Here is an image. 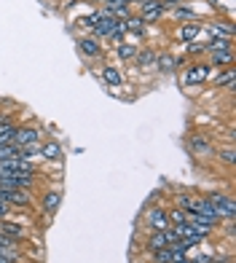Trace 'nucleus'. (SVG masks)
<instances>
[{"label":"nucleus","instance_id":"nucleus-1","mask_svg":"<svg viewBox=\"0 0 236 263\" xmlns=\"http://www.w3.org/2000/svg\"><path fill=\"white\" fill-rule=\"evenodd\" d=\"M43 142V129L35 124H16L14 137H11V145L16 148H27V145H41Z\"/></svg>","mask_w":236,"mask_h":263},{"label":"nucleus","instance_id":"nucleus-2","mask_svg":"<svg viewBox=\"0 0 236 263\" xmlns=\"http://www.w3.org/2000/svg\"><path fill=\"white\" fill-rule=\"evenodd\" d=\"M204 199L212 204V210L218 212L220 220H236V204H233V196L231 194H204Z\"/></svg>","mask_w":236,"mask_h":263},{"label":"nucleus","instance_id":"nucleus-3","mask_svg":"<svg viewBox=\"0 0 236 263\" xmlns=\"http://www.w3.org/2000/svg\"><path fill=\"white\" fill-rule=\"evenodd\" d=\"M209 73H212V67H209L207 62H193V65H188L185 73H183V86H185V89L202 86V83L209 81Z\"/></svg>","mask_w":236,"mask_h":263},{"label":"nucleus","instance_id":"nucleus-4","mask_svg":"<svg viewBox=\"0 0 236 263\" xmlns=\"http://www.w3.org/2000/svg\"><path fill=\"white\" fill-rule=\"evenodd\" d=\"M164 6H161V0H145V3H140V11H137V16L143 19V25H159V22L164 19Z\"/></svg>","mask_w":236,"mask_h":263},{"label":"nucleus","instance_id":"nucleus-5","mask_svg":"<svg viewBox=\"0 0 236 263\" xmlns=\"http://www.w3.org/2000/svg\"><path fill=\"white\" fill-rule=\"evenodd\" d=\"M143 223H145L148 231H167V229H169V215H167V210H164V207L156 204V207H150V210L145 212Z\"/></svg>","mask_w":236,"mask_h":263},{"label":"nucleus","instance_id":"nucleus-6","mask_svg":"<svg viewBox=\"0 0 236 263\" xmlns=\"http://www.w3.org/2000/svg\"><path fill=\"white\" fill-rule=\"evenodd\" d=\"M0 231H3L8 239H14L16 245H25V242H27V236H30L25 226L16 223V220H11V218H3V220H0Z\"/></svg>","mask_w":236,"mask_h":263},{"label":"nucleus","instance_id":"nucleus-7","mask_svg":"<svg viewBox=\"0 0 236 263\" xmlns=\"http://www.w3.org/2000/svg\"><path fill=\"white\" fill-rule=\"evenodd\" d=\"M202 35V22H183L180 27L174 30V38L183 41V43H196V38Z\"/></svg>","mask_w":236,"mask_h":263},{"label":"nucleus","instance_id":"nucleus-8","mask_svg":"<svg viewBox=\"0 0 236 263\" xmlns=\"http://www.w3.org/2000/svg\"><path fill=\"white\" fill-rule=\"evenodd\" d=\"M38 201H41V212H43V215H54V212L59 210V204H62V191H59V188L43 191Z\"/></svg>","mask_w":236,"mask_h":263},{"label":"nucleus","instance_id":"nucleus-9","mask_svg":"<svg viewBox=\"0 0 236 263\" xmlns=\"http://www.w3.org/2000/svg\"><path fill=\"white\" fill-rule=\"evenodd\" d=\"M78 51L89 57V59H100L102 57V46L100 41L94 38V35H84V38H78Z\"/></svg>","mask_w":236,"mask_h":263},{"label":"nucleus","instance_id":"nucleus-10","mask_svg":"<svg viewBox=\"0 0 236 263\" xmlns=\"http://www.w3.org/2000/svg\"><path fill=\"white\" fill-rule=\"evenodd\" d=\"M156 57H159L156 49H150V46H140V51H137V57H134V67H140V70L156 67Z\"/></svg>","mask_w":236,"mask_h":263},{"label":"nucleus","instance_id":"nucleus-11","mask_svg":"<svg viewBox=\"0 0 236 263\" xmlns=\"http://www.w3.org/2000/svg\"><path fill=\"white\" fill-rule=\"evenodd\" d=\"M188 145H191L196 153H204V156H212L215 153V145H212V140L207 135H202V132H196V135L188 137Z\"/></svg>","mask_w":236,"mask_h":263},{"label":"nucleus","instance_id":"nucleus-12","mask_svg":"<svg viewBox=\"0 0 236 263\" xmlns=\"http://www.w3.org/2000/svg\"><path fill=\"white\" fill-rule=\"evenodd\" d=\"M137 51H140V46H137L134 41H121V43H115V57L121 59V62H126V65L134 62Z\"/></svg>","mask_w":236,"mask_h":263},{"label":"nucleus","instance_id":"nucleus-13","mask_svg":"<svg viewBox=\"0 0 236 263\" xmlns=\"http://www.w3.org/2000/svg\"><path fill=\"white\" fill-rule=\"evenodd\" d=\"M38 156H41L43 161H59V159H62V145H59L56 140H43Z\"/></svg>","mask_w":236,"mask_h":263},{"label":"nucleus","instance_id":"nucleus-14","mask_svg":"<svg viewBox=\"0 0 236 263\" xmlns=\"http://www.w3.org/2000/svg\"><path fill=\"white\" fill-rule=\"evenodd\" d=\"M161 247H169V231H148V239H145L148 253H156Z\"/></svg>","mask_w":236,"mask_h":263},{"label":"nucleus","instance_id":"nucleus-15","mask_svg":"<svg viewBox=\"0 0 236 263\" xmlns=\"http://www.w3.org/2000/svg\"><path fill=\"white\" fill-rule=\"evenodd\" d=\"M207 65L218 67V70H226V67L233 65V51H209L207 54Z\"/></svg>","mask_w":236,"mask_h":263},{"label":"nucleus","instance_id":"nucleus-16","mask_svg":"<svg viewBox=\"0 0 236 263\" xmlns=\"http://www.w3.org/2000/svg\"><path fill=\"white\" fill-rule=\"evenodd\" d=\"M177 65H180V59H177L174 54H169V51H159V57H156V67L161 70V73H174L177 70Z\"/></svg>","mask_w":236,"mask_h":263},{"label":"nucleus","instance_id":"nucleus-17","mask_svg":"<svg viewBox=\"0 0 236 263\" xmlns=\"http://www.w3.org/2000/svg\"><path fill=\"white\" fill-rule=\"evenodd\" d=\"M169 14H172V19H174V22H180V25H183V22H196V19H199L196 8H191L188 3H180V6H174V8L169 11Z\"/></svg>","mask_w":236,"mask_h":263},{"label":"nucleus","instance_id":"nucleus-18","mask_svg":"<svg viewBox=\"0 0 236 263\" xmlns=\"http://www.w3.org/2000/svg\"><path fill=\"white\" fill-rule=\"evenodd\" d=\"M100 76H102V81L108 83L110 89H118V86H121V83H124V76L118 73V67H113V65H102Z\"/></svg>","mask_w":236,"mask_h":263},{"label":"nucleus","instance_id":"nucleus-19","mask_svg":"<svg viewBox=\"0 0 236 263\" xmlns=\"http://www.w3.org/2000/svg\"><path fill=\"white\" fill-rule=\"evenodd\" d=\"M202 32H209L212 38H233V30L226 22H212V25H202Z\"/></svg>","mask_w":236,"mask_h":263},{"label":"nucleus","instance_id":"nucleus-20","mask_svg":"<svg viewBox=\"0 0 236 263\" xmlns=\"http://www.w3.org/2000/svg\"><path fill=\"white\" fill-rule=\"evenodd\" d=\"M215 89H233V67H226V70H218V76L212 78Z\"/></svg>","mask_w":236,"mask_h":263},{"label":"nucleus","instance_id":"nucleus-21","mask_svg":"<svg viewBox=\"0 0 236 263\" xmlns=\"http://www.w3.org/2000/svg\"><path fill=\"white\" fill-rule=\"evenodd\" d=\"M209 51H233V38H212L207 43V54Z\"/></svg>","mask_w":236,"mask_h":263},{"label":"nucleus","instance_id":"nucleus-22","mask_svg":"<svg viewBox=\"0 0 236 263\" xmlns=\"http://www.w3.org/2000/svg\"><path fill=\"white\" fill-rule=\"evenodd\" d=\"M153 263H174V247H161L153 253Z\"/></svg>","mask_w":236,"mask_h":263},{"label":"nucleus","instance_id":"nucleus-23","mask_svg":"<svg viewBox=\"0 0 236 263\" xmlns=\"http://www.w3.org/2000/svg\"><path fill=\"white\" fill-rule=\"evenodd\" d=\"M167 215H169V226H180V223H185V220H188V212H185V210H180V207H169V210H167Z\"/></svg>","mask_w":236,"mask_h":263},{"label":"nucleus","instance_id":"nucleus-24","mask_svg":"<svg viewBox=\"0 0 236 263\" xmlns=\"http://www.w3.org/2000/svg\"><path fill=\"white\" fill-rule=\"evenodd\" d=\"M215 156H218L223 164H228V166H231V164H233V148H218V151H215Z\"/></svg>","mask_w":236,"mask_h":263},{"label":"nucleus","instance_id":"nucleus-25","mask_svg":"<svg viewBox=\"0 0 236 263\" xmlns=\"http://www.w3.org/2000/svg\"><path fill=\"white\" fill-rule=\"evenodd\" d=\"M185 49H188V54H191V57H202V54H207V46H199V43H185Z\"/></svg>","mask_w":236,"mask_h":263},{"label":"nucleus","instance_id":"nucleus-26","mask_svg":"<svg viewBox=\"0 0 236 263\" xmlns=\"http://www.w3.org/2000/svg\"><path fill=\"white\" fill-rule=\"evenodd\" d=\"M180 3H188V0H161V6H164V11H172L174 6H180Z\"/></svg>","mask_w":236,"mask_h":263},{"label":"nucleus","instance_id":"nucleus-27","mask_svg":"<svg viewBox=\"0 0 236 263\" xmlns=\"http://www.w3.org/2000/svg\"><path fill=\"white\" fill-rule=\"evenodd\" d=\"M212 263H233V258H231V255H226V258H215Z\"/></svg>","mask_w":236,"mask_h":263},{"label":"nucleus","instance_id":"nucleus-28","mask_svg":"<svg viewBox=\"0 0 236 263\" xmlns=\"http://www.w3.org/2000/svg\"><path fill=\"white\" fill-rule=\"evenodd\" d=\"M86 3H105V0H86Z\"/></svg>","mask_w":236,"mask_h":263}]
</instances>
